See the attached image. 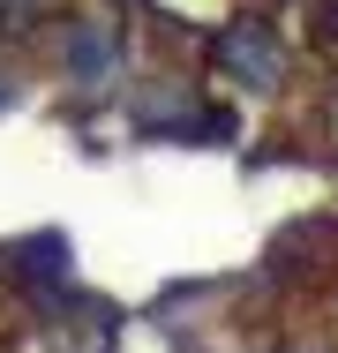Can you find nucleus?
Returning a JSON list of instances; mask_svg holds the SVG:
<instances>
[{"mask_svg":"<svg viewBox=\"0 0 338 353\" xmlns=\"http://www.w3.org/2000/svg\"><path fill=\"white\" fill-rule=\"evenodd\" d=\"M218 68L233 75V83H248V90H278V75H286V53H278V38H270V23H233L226 38H218Z\"/></svg>","mask_w":338,"mask_h":353,"instance_id":"nucleus-1","label":"nucleus"},{"mask_svg":"<svg viewBox=\"0 0 338 353\" xmlns=\"http://www.w3.org/2000/svg\"><path fill=\"white\" fill-rule=\"evenodd\" d=\"M68 68L83 75V83L113 75V68H121V38H113V30H98V23H83V30L68 38Z\"/></svg>","mask_w":338,"mask_h":353,"instance_id":"nucleus-2","label":"nucleus"},{"mask_svg":"<svg viewBox=\"0 0 338 353\" xmlns=\"http://www.w3.org/2000/svg\"><path fill=\"white\" fill-rule=\"evenodd\" d=\"M30 8H38V0H0V23H23Z\"/></svg>","mask_w":338,"mask_h":353,"instance_id":"nucleus-3","label":"nucleus"},{"mask_svg":"<svg viewBox=\"0 0 338 353\" xmlns=\"http://www.w3.org/2000/svg\"><path fill=\"white\" fill-rule=\"evenodd\" d=\"M278 353H308V346H278Z\"/></svg>","mask_w":338,"mask_h":353,"instance_id":"nucleus-4","label":"nucleus"}]
</instances>
